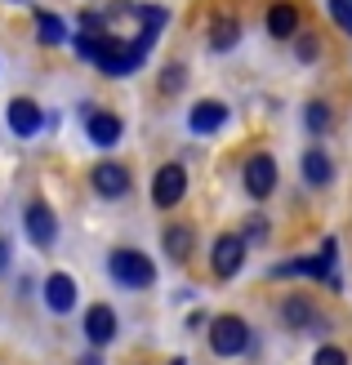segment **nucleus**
Wrapping results in <instances>:
<instances>
[{
  "mask_svg": "<svg viewBox=\"0 0 352 365\" xmlns=\"http://www.w3.org/2000/svg\"><path fill=\"white\" fill-rule=\"evenodd\" d=\"M107 277L125 289H147L156 281V263L143 250H112L107 254Z\"/></svg>",
  "mask_w": 352,
  "mask_h": 365,
  "instance_id": "1",
  "label": "nucleus"
},
{
  "mask_svg": "<svg viewBox=\"0 0 352 365\" xmlns=\"http://www.w3.org/2000/svg\"><path fill=\"white\" fill-rule=\"evenodd\" d=\"M210 348H214V356H241L250 348V325L241 321V317H214L210 321Z\"/></svg>",
  "mask_w": 352,
  "mask_h": 365,
  "instance_id": "2",
  "label": "nucleus"
},
{
  "mask_svg": "<svg viewBox=\"0 0 352 365\" xmlns=\"http://www.w3.org/2000/svg\"><path fill=\"white\" fill-rule=\"evenodd\" d=\"M210 267H214V277L218 281H232L241 267H246V236L241 232H223L214 241V250H210Z\"/></svg>",
  "mask_w": 352,
  "mask_h": 365,
  "instance_id": "3",
  "label": "nucleus"
},
{
  "mask_svg": "<svg viewBox=\"0 0 352 365\" xmlns=\"http://www.w3.org/2000/svg\"><path fill=\"white\" fill-rule=\"evenodd\" d=\"M241 178H246V192L254 196V200H263V196H272L276 192V160L268 156V152H254L250 160H246V170H241Z\"/></svg>",
  "mask_w": 352,
  "mask_h": 365,
  "instance_id": "4",
  "label": "nucleus"
},
{
  "mask_svg": "<svg viewBox=\"0 0 352 365\" xmlns=\"http://www.w3.org/2000/svg\"><path fill=\"white\" fill-rule=\"evenodd\" d=\"M23 227L31 236V245H41V250H49L54 241H59V214H54L45 200H31V205L23 210Z\"/></svg>",
  "mask_w": 352,
  "mask_h": 365,
  "instance_id": "5",
  "label": "nucleus"
},
{
  "mask_svg": "<svg viewBox=\"0 0 352 365\" xmlns=\"http://www.w3.org/2000/svg\"><path fill=\"white\" fill-rule=\"evenodd\" d=\"M183 192H188V170L183 165H161L156 178H152V200L161 210H170V205L183 200Z\"/></svg>",
  "mask_w": 352,
  "mask_h": 365,
  "instance_id": "6",
  "label": "nucleus"
},
{
  "mask_svg": "<svg viewBox=\"0 0 352 365\" xmlns=\"http://www.w3.org/2000/svg\"><path fill=\"white\" fill-rule=\"evenodd\" d=\"M89 182H94V192L103 200H121L129 192V170L121 165V160H99L94 174H89Z\"/></svg>",
  "mask_w": 352,
  "mask_h": 365,
  "instance_id": "7",
  "label": "nucleus"
},
{
  "mask_svg": "<svg viewBox=\"0 0 352 365\" xmlns=\"http://www.w3.org/2000/svg\"><path fill=\"white\" fill-rule=\"evenodd\" d=\"M5 120H9V130H14L18 138H36V134H41V125H45V112H41L31 98H9Z\"/></svg>",
  "mask_w": 352,
  "mask_h": 365,
  "instance_id": "8",
  "label": "nucleus"
},
{
  "mask_svg": "<svg viewBox=\"0 0 352 365\" xmlns=\"http://www.w3.org/2000/svg\"><path fill=\"white\" fill-rule=\"evenodd\" d=\"M116 330H121V321H116V312L107 303H94L85 312V339L94 343V348H107V343L116 339Z\"/></svg>",
  "mask_w": 352,
  "mask_h": 365,
  "instance_id": "9",
  "label": "nucleus"
},
{
  "mask_svg": "<svg viewBox=\"0 0 352 365\" xmlns=\"http://www.w3.org/2000/svg\"><path fill=\"white\" fill-rule=\"evenodd\" d=\"M223 125H228V103H218V98H201L188 112L192 134H214V130H223Z\"/></svg>",
  "mask_w": 352,
  "mask_h": 365,
  "instance_id": "10",
  "label": "nucleus"
},
{
  "mask_svg": "<svg viewBox=\"0 0 352 365\" xmlns=\"http://www.w3.org/2000/svg\"><path fill=\"white\" fill-rule=\"evenodd\" d=\"M76 281L67 277V272H54V277H45V307L49 312H59V317H67L71 307H76Z\"/></svg>",
  "mask_w": 352,
  "mask_h": 365,
  "instance_id": "11",
  "label": "nucleus"
},
{
  "mask_svg": "<svg viewBox=\"0 0 352 365\" xmlns=\"http://www.w3.org/2000/svg\"><path fill=\"white\" fill-rule=\"evenodd\" d=\"M85 134H89V143H94V148H116L121 134H125V125H121L116 112H89Z\"/></svg>",
  "mask_w": 352,
  "mask_h": 365,
  "instance_id": "12",
  "label": "nucleus"
},
{
  "mask_svg": "<svg viewBox=\"0 0 352 365\" xmlns=\"http://www.w3.org/2000/svg\"><path fill=\"white\" fill-rule=\"evenodd\" d=\"M161 250L170 254V263H188L192 250H196V232L188 223H170V227L161 232Z\"/></svg>",
  "mask_w": 352,
  "mask_h": 365,
  "instance_id": "13",
  "label": "nucleus"
},
{
  "mask_svg": "<svg viewBox=\"0 0 352 365\" xmlns=\"http://www.w3.org/2000/svg\"><path fill=\"white\" fill-rule=\"evenodd\" d=\"M299 174H303V182H308V187H330V182H335V165H330V156H326L321 148L303 152V160H299Z\"/></svg>",
  "mask_w": 352,
  "mask_h": 365,
  "instance_id": "14",
  "label": "nucleus"
},
{
  "mask_svg": "<svg viewBox=\"0 0 352 365\" xmlns=\"http://www.w3.org/2000/svg\"><path fill=\"white\" fill-rule=\"evenodd\" d=\"M312 321H317V307H312V299L290 294V299L281 303V325H286V330H308Z\"/></svg>",
  "mask_w": 352,
  "mask_h": 365,
  "instance_id": "15",
  "label": "nucleus"
},
{
  "mask_svg": "<svg viewBox=\"0 0 352 365\" xmlns=\"http://www.w3.org/2000/svg\"><path fill=\"white\" fill-rule=\"evenodd\" d=\"M236 41H241V18L236 14H218L214 23H210V49L214 53H228Z\"/></svg>",
  "mask_w": 352,
  "mask_h": 365,
  "instance_id": "16",
  "label": "nucleus"
},
{
  "mask_svg": "<svg viewBox=\"0 0 352 365\" xmlns=\"http://www.w3.org/2000/svg\"><path fill=\"white\" fill-rule=\"evenodd\" d=\"M268 31L281 36V41H286V36H294V31H299V5H290V0H276V5L268 9Z\"/></svg>",
  "mask_w": 352,
  "mask_h": 365,
  "instance_id": "17",
  "label": "nucleus"
},
{
  "mask_svg": "<svg viewBox=\"0 0 352 365\" xmlns=\"http://www.w3.org/2000/svg\"><path fill=\"white\" fill-rule=\"evenodd\" d=\"M36 36H41L45 45H63V41H67V27H63V18H59V14L36 9Z\"/></svg>",
  "mask_w": 352,
  "mask_h": 365,
  "instance_id": "18",
  "label": "nucleus"
},
{
  "mask_svg": "<svg viewBox=\"0 0 352 365\" xmlns=\"http://www.w3.org/2000/svg\"><path fill=\"white\" fill-rule=\"evenodd\" d=\"M139 23H143V31H139V36H143L147 45H152L156 36H161V27L170 23V14H165L161 5H143V9H139Z\"/></svg>",
  "mask_w": 352,
  "mask_h": 365,
  "instance_id": "19",
  "label": "nucleus"
},
{
  "mask_svg": "<svg viewBox=\"0 0 352 365\" xmlns=\"http://www.w3.org/2000/svg\"><path fill=\"white\" fill-rule=\"evenodd\" d=\"M303 125H308L312 134H326V130H330V107H326L321 98H312V103L303 107Z\"/></svg>",
  "mask_w": 352,
  "mask_h": 365,
  "instance_id": "20",
  "label": "nucleus"
},
{
  "mask_svg": "<svg viewBox=\"0 0 352 365\" xmlns=\"http://www.w3.org/2000/svg\"><path fill=\"white\" fill-rule=\"evenodd\" d=\"M183 81H188V67H183V63H174V67L161 71V89H165V94H178Z\"/></svg>",
  "mask_w": 352,
  "mask_h": 365,
  "instance_id": "21",
  "label": "nucleus"
},
{
  "mask_svg": "<svg viewBox=\"0 0 352 365\" xmlns=\"http://www.w3.org/2000/svg\"><path fill=\"white\" fill-rule=\"evenodd\" d=\"M312 365H348V352H343V348H335V343H326V348H317Z\"/></svg>",
  "mask_w": 352,
  "mask_h": 365,
  "instance_id": "22",
  "label": "nucleus"
},
{
  "mask_svg": "<svg viewBox=\"0 0 352 365\" xmlns=\"http://www.w3.org/2000/svg\"><path fill=\"white\" fill-rule=\"evenodd\" d=\"M330 18L352 36V0H330Z\"/></svg>",
  "mask_w": 352,
  "mask_h": 365,
  "instance_id": "23",
  "label": "nucleus"
},
{
  "mask_svg": "<svg viewBox=\"0 0 352 365\" xmlns=\"http://www.w3.org/2000/svg\"><path fill=\"white\" fill-rule=\"evenodd\" d=\"M294 53H299V63L321 58V41H317V36H299V49H294Z\"/></svg>",
  "mask_w": 352,
  "mask_h": 365,
  "instance_id": "24",
  "label": "nucleus"
},
{
  "mask_svg": "<svg viewBox=\"0 0 352 365\" xmlns=\"http://www.w3.org/2000/svg\"><path fill=\"white\" fill-rule=\"evenodd\" d=\"M268 236V218H250L246 223V241H263Z\"/></svg>",
  "mask_w": 352,
  "mask_h": 365,
  "instance_id": "25",
  "label": "nucleus"
},
{
  "mask_svg": "<svg viewBox=\"0 0 352 365\" xmlns=\"http://www.w3.org/2000/svg\"><path fill=\"white\" fill-rule=\"evenodd\" d=\"M9 263H14V245H9V236H0V277L9 272Z\"/></svg>",
  "mask_w": 352,
  "mask_h": 365,
  "instance_id": "26",
  "label": "nucleus"
},
{
  "mask_svg": "<svg viewBox=\"0 0 352 365\" xmlns=\"http://www.w3.org/2000/svg\"><path fill=\"white\" fill-rule=\"evenodd\" d=\"M81 365H103V361H99V356H85V361H81Z\"/></svg>",
  "mask_w": 352,
  "mask_h": 365,
  "instance_id": "27",
  "label": "nucleus"
}]
</instances>
